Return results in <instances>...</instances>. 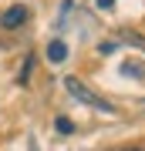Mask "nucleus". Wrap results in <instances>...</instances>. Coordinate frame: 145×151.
<instances>
[{
  "instance_id": "f257e3e1",
  "label": "nucleus",
  "mask_w": 145,
  "mask_h": 151,
  "mask_svg": "<svg viewBox=\"0 0 145 151\" xmlns=\"http://www.w3.org/2000/svg\"><path fill=\"white\" fill-rule=\"evenodd\" d=\"M64 91L74 97V101H81V104H88V108H95V111H105V114H115V104H108L101 94H95L91 87H88L81 77H74V74H68L64 77Z\"/></svg>"
},
{
  "instance_id": "f03ea898",
  "label": "nucleus",
  "mask_w": 145,
  "mask_h": 151,
  "mask_svg": "<svg viewBox=\"0 0 145 151\" xmlns=\"http://www.w3.org/2000/svg\"><path fill=\"white\" fill-rule=\"evenodd\" d=\"M27 20H31V7L27 4H14V7H7V10L0 14V27L4 30H20Z\"/></svg>"
},
{
  "instance_id": "7ed1b4c3",
  "label": "nucleus",
  "mask_w": 145,
  "mask_h": 151,
  "mask_svg": "<svg viewBox=\"0 0 145 151\" xmlns=\"http://www.w3.org/2000/svg\"><path fill=\"white\" fill-rule=\"evenodd\" d=\"M68 40H61V37H54V40H47V47H44V57L51 60V64H64L68 60Z\"/></svg>"
},
{
  "instance_id": "20e7f679",
  "label": "nucleus",
  "mask_w": 145,
  "mask_h": 151,
  "mask_svg": "<svg viewBox=\"0 0 145 151\" xmlns=\"http://www.w3.org/2000/svg\"><path fill=\"white\" fill-rule=\"evenodd\" d=\"M115 37H118L122 44H132V47L145 50V37H142L138 30H132V27H118V30H115Z\"/></svg>"
},
{
  "instance_id": "39448f33",
  "label": "nucleus",
  "mask_w": 145,
  "mask_h": 151,
  "mask_svg": "<svg viewBox=\"0 0 145 151\" xmlns=\"http://www.w3.org/2000/svg\"><path fill=\"white\" fill-rule=\"evenodd\" d=\"M122 74L132 77V81H145V60H122Z\"/></svg>"
},
{
  "instance_id": "423d86ee",
  "label": "nucleus",
  "mask_w": 145,
  "mask_h": 151,
  "mask_svg": "<svg viewBox=\"0 0 145 151\" xmlns=\"http://www.w3.org/2000/svg\"><path fill=\"white\" fill-rule=\"evenodd\" d=\"M54 128H58V134H74V121L64 118V114H58V118H54Z\"/></svg>"
},
{
  "instance_id": "0eeeda50",
  "label": "nucleus",
  "mask_w": 145,
  "mask_h": 151,
  "mask_svg": "<svg viewBox=\"0 0 145 151\" xmlns=\"http://www.w3.org/2000/svg\"><path fill=\"white\" fill-rule=\"evenodd\" d=\"M31 70H34V54H27V60H24V67H20V77H17V84H27V81H31Z\"/></svg>"
},
{
  "instance_id": "6e6552de",
  "label": "nucleus",
  "mask_w": 145,
  "mask_h": 151,
  "mask_svg": "<svg viewBox=\"0 0 145 151\" xmlns=\"http://www.w3.org/2000/svg\"><path fill=\"white\" fill-rule=\"evenodd\" d=\"M115 50H118V44H115V40H101V44H98V54H101V57H111Z\"/></svg>"
},
{
  "instance_id": "1a4fd4ad",
  "label": "nucleus",
  "mask_w": 145,
  "mask_h": 151,
  "mask_svg": "<svg viewBox=\"0 0 145 151\" xmlns=\"http://www.w3.org/2000/svg\"><path fill=\"white\" fill-rule=\"evenodd\" d=\"M95 4H98V10H111V7H115V0H95Z\"/></svg>"
},
{
  "instance_id": "9d476101",
  "label": "nucleus",
  "mask_w": 145,
  "mask_h": 151,
  "mask_svg": "<svg viewBox=\"0 0 145 151\" xmlns=\"http://www.w3.org/2000/svg\"><path fill=\"white\" fill-rule=\"evenodd\" d=\"M27 151H37V141H31V145H27Z\"/></svg>"
},
{
  "instance_id": "9b49d317",
  "label": "nucleus",
  "mask_w": 145,
  "mask_h": 151,
  "mask_svg": "<svg viewBox=\"0 0 145 151\" xmlns=\"http://www.w3.org/2000/svg\"><path fill=\"white\" fill-rule=\"evenodd\" d=\"M122 151H142V148H122Z\"/></svg>"
},
{
  "instance_id": "f8f14e48",
  "label": "nucleus",
  "mask_w": 145,
  "mask_h": 151,
  "mask_svg": "<svg viewBox=\"0 0 145 151\" xmlns=\"http://www.w3.org/2000/svg\"><path fill=\"white\" fill-rule=\"evenodd\" d=\"M142 104H145V101H142Z\"/></svg>"
}]
</instances>
